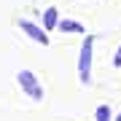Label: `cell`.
Returning a JSON list of instances; mask_svg holds the SVG:
<instances>
[{
  "label": "cell",
  "mask_w": 121,
  "mask_h": 121,
  "mask_svg": "<svg viewBox=\"0 0 121 121\" xmlns=\"http://www.w3.org/2000/svg\"><path fill=\"white\" fill-rule=\"evenodd\" d=\"M78 73H81V81H83V83H89V81H91V38H86V40H83V46H81Z\"/></svg>",
  "instance_id": "6da1fadb"
},
{
  "label": "cell",
  "mask_w": 121,
  "mask_h": 121,
  "mask_svg": "<svg viewBox=\"0 0 121 121\" xmlns=\"http://www.w3.org/2000/svg\"><path fill=\"white\" fill-rule=\"evenodd\" d=\"M19 83H22V89L32 99H43V89L38 86V81H35V75L30 73V70H22V73H19Z\"/></svg>",
  "instance_id": "7a4b0ae2"
},
{
  "label": "cell",
  "mask_w": 121,
  "mask_h": 121,
  "mask_svg": "<svg viewBox=\"0 0 121 121\" xmlns=\"http://www.w3.org/2000/svg\"><path fill=\"white\" fill-rule=\"evenodd\" d=\"M22 30L30 35L32 40H38V43H48V38H46V32L40 30V27H35V24H30V22H22Z\"/></svg>",
  "instance_id": "3957f363"
},
{
  "label": "cell",
  "mask_w": 121,
  "mask_h": 121,
  "mask_svg": "<svg viewBox=\"0 0 121 121\" xmlns=\"http://www.w3.org/2000/svg\"><path fill=\"white\" fill-rule=\"evenodd\" d=\"M97 121H110V108L108 105H99L97 108Z\"/></svg>",
  "instance_id": "277c9868"
},
{
  "label": "cell",
  "mask_w": 121,
  "mask_h": 121,
  "mask_svg": "<svg viewBox=\"0 0 121 121\" xmlns=\"http://www.w3.org/2000/svg\"><path fill=\"white\" fill-rule=\"evenodd\" d=\"M43 22H46V27H54V24H56V8H48V11H46Z\"/></svg>",
  "instance_id": "5b68a950"
},
{
  "label": "cell",
  "mask_w": 121,
  "mask_h": 121,
  "mask_svg": "<svg viewBox=\"0 0 121 121\" xmlns=\"http://www.w3.org/2000/svg\"><path fill=\"white\" fill-rule=\"evenodd\" d=\"M59 30H73V32H78L81 24H75V22H59Z\"/></svg>",
  "instance_id": "8992f818"
},
{
  "label": "cell",
  "mask_w": 121,
  "mask_h": 121,
  "mask_svg": "<svg viewBox=\"0 0 121 121\" xmlns=\"http://www.w3.org/2000/svg\"><path fill=\"white\" fill-rule=\"evenodd\" d=\"M113 65H116V67H121V48L116 51V59H113Z\"/></svg>",
  "instance_id": "52a82bcc"
},
{
  "label": "cell",
  "mask_w": 121,
  "mask_h": 121,
  "mask_svg": "<svg viewBox=\"0 0 121 121\" xmlns=\"http://www.w3.org/2000/svg\"><path fill=\"white\" fill-rule=\"evenodd\" d=\"M116 121H121V113H118V118H116Z\"/></svg>",
  "instance_id": "ba28073f"
}]
</instances>
